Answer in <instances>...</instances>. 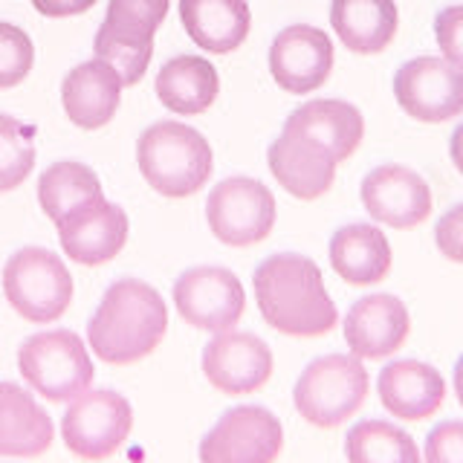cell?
Returning a JSON list of instances; mask_svg holds the SVG:
<instances>
[{
	"instance_id": "33",
	"label": "cell",
	"mask_w": 463,
	"mask_h": 463,
	"mask_svg": "<svg viewBox=\"0 0 463 463\" xmlns=\"http://www.w3.org/2000/svg\"><path fill=\"white\" fill-rule=\"evenodd\" d=\"M434 41L446 61L463 70V6H446L434 18Z\"/></svg>"
},
{
	"instance_id": "3",
	"label": "cell",
	"mask_w": 463,
	"mask_h": 463,
	"mask_svg": "<svg viewBox=\"0 0 463 463\" xmlns=\"http://www.w3.org/2000/svg\"><path fill=\"white\" fill-rule=\"evenodd\" d=\"M137 163L156 194L180 200L197 194L214 171L209 139L192 125L165 119L145 128L137 142Z\"/></svg>"
},
{
	"instance_id": "25",
	"label": "cell",
	"mask_w": 463,
	"mask_h": 463,
	"mask_svg": "<svg viewBox=\"0 0 463 463\" xmlns=\"http://www.w3.org/2000/svg\"><path fill=\"white\" fill-rule=\"evenodd\" d=\"M154 93L171 113L200 116L214 105L217 93H221V76L209 58L177 55L159 67Z\"/></svg>"
},
{
	"instance_id": "12",
	"label": "cell",
	"mask_w": 463,
	"mask_h": 463,
	"mask_svg": "<svg viewBox=\"0 0 463 463\" xmlns=\"http://www.w3.org/2000/svg\"><path fill=\"white\" fill-rule=\"evenodd\" d=\"M200 365L214 391L229 397H243L269 383L275 362L264 339L232 327L223 333H212L209 345L203 347Z\"/></svg>"
},
{
	"instance_id": "30",
	"label": "cell",
	"mask_w": 463,
	"mask_h": 463,
	"mask_svg": "<svg viewBox=\"0 0 463 463\" xmlns=\"http://www.w3.org/2000/svg\"><path fill=\"white\" fill-rule=\"evenodd\" d=\"M35 64V47L26 29L0 21V90L18 87Z\"/></svg>"
},
{
	"instance_id": "7",
	"label": "cell",
	"mask_w": 463,
	"mask_h": 463,
	"mask_svg": "<svg viewBox=\"0 0 463 463\" xmlns=\"http://www.w3.org/2000/svg\"><path fill=\"white\" fill-rule=\"evenodd\" d=\"M134 429V409L125 394L110 388H87L70 400L61 417V440L76 458L105 460L125 446Z\"/></svg>"
},
{
	"instance_id": "17",
	"label": "cell",
	"mask_w": 463,
	"mask_h": 463,
	"mask_svg": "<svg viewBox=\"0 0 463 463\" xmlns=\"http://www.w3.org/2000/svg\"><path fill=\"white\" fill-rule=\"evenodd\" d=\"M125 79L110 61L93 55L72 67L61 81V108L81 130L105 128L122 105Z\"/></svg>"
},
{
	"instance_id": "11",
	"label": "cell",
	"mask_w": 463,
	"mask_h": 463,
	"mask_svg": "<svg viewBox=\"0 0 463 463\" xmlns=\"http://www.w3.org/2000/svg\"><path fill=\"white\" fill-rule=\"evenodd\" d=\"M174 307L185 325L206 333H223L241 322L246 293L232 269L194 267L174 281Z\"/></svg>"
},
{
	"instance_id": "37",
	"label": "cell",
	"mask_w": 463,
	"mask_h": 463,
	"mask_svg": "<svg viewBox=\"0 0 463 463\" xmlns=\"http://www.w3.org/2000/svg\"><path fill=\"white\" fill-rule=\"evenodd\" d=\"M455 394H458V402H460V409H463V356L458 359V365H455Z\"/></svg>"
},
{
	"instance_id": "28",
	"label": "cell",
	"mask_w": 463,
	"mask_h": 463,
	"mask_svg": "<svg viewBox=\"0 0 463 463\" xmlns=\"http://www.w3.org/2000/svg\"><path fill=\"white\" fill-rule=\"evenodd\" d=\"M168 9L171 0H110L99 33L134 43H154L156 29L168 18Z\"/></svg>"
},
{
	"instance_id": "20",
	"label": "cell",
	"mask_w": 463,
	"mask_h": 463,
	"mask_svg": "<svg viewBox=\"0 0 463 463\" xmlns=\"http://www.w3.org/2000/svg\"><path fill=\"white\" fill-rule=\"evenodd\" d=\"M55 426L33 388L0 383V455L38 458L52 446Z\"/></svg>"
},
{
	"instance_id": "6",
	"label": "cell",
	"mask_w": 463,
	"mask_h": 463,
	"mask_svg": "<svg viewBox=\"0 0 463 463\" xmlns=\"http://www.w3.org/2000/svg\"><path fill=\"white\" fill-rule=\"evenodd\" d=\"M4 293L9 307L33 325L58 322L72 304V275L61 255L47 246H24L4 267Z\"/></svg>"
},
{
	"instance_id": "34",
	"label": "cell",
	"mask_w": 463,
	"mask_h": 463,
	"mask_svg": "<svg viewBox=\"0 0 463 463\" xmlns=\"http://www.w3.org/2000/svg\"><path fill=\"white\" fill-rule=\"evenodd\" d=\"M434 243H438L440 255L463 264V203L440 217L438 229H434Z\"/></svg>"
},
{
	"instance_id": "9",
	"label": "cell",
	"mask_w": 463,
	"mask_h": 463,
	"mask_svg": "<svg viewBox=\"0 0 463 463\" xmlns=\"http://www.w3.org/2000/svg\"><path fill=\"white\" fill-rule=\"evenodd\" d=\"M284 449V426L264 405L226 411L200 440L203 463H269Z\"/></svg>"
},
{
	"instance_id": "27",
	"label": "cell",
	"mask_w": 463,
	"mask_h": 463,
	"mask_svg": "<svg viewBox=\"0 0 463 463\" xmlns=\"http://www.w3.org/2000/svg\"><path fill=\"white\" fill-rule=\"evenodd\" d=\"M351 463H417L420 449L409 431L388 420H362L345 438Z\"/></svg>"
},
{
	"instance_id": "13",
	"label": "cell",
	"mask_w": 463,
	"mask_h": 463,
	"mask_svg": "<svg viewBox=\"0 0 463 463\" xmlns=\"http://www.w3.org/2000/svg\"><path fill=\"white\" fill-rule=\"evenodd\" d=\"M55 229L70 260L81 267H101L125 250L130 223L122 206L108 197H96L67 212Z\"/></svg>"
},
{
	"instance_id": "32",
	"label": "cell",
	"mask_w": 463,
	"mask_h": 463,
	"mask_svg": "<svg viewBox=\"0 0 463 463\" xmlns=\"http://www.w3.org/2000/svg\"><path fill=\"white\" fill-rule=\"evenodd\" d=\"M423 458L429 463H463V420H446L426 438Z\"/></svg>"
},
{
	"instance_id": "19",
	"label": "cell",
	"mask_w": 463,
	"mask_h": 463,
	"mask_svg": "<svg viewBox=\"0 0 463 463\" xmlns=\"http://www.w3.org/2000/svg\"><path fill=\"white\" fill-rule=\"evenodd\" d=\"M376 391H380L385 411L409 423L434 417L446 402V383L440 371L417 359H397L385 365L376 380Z\"/></svg>"
},
{
	"instance_id": "16",
	"label": "cell",
	"mask_w": 463,
	"mask_h": 463,
	"mask_svg": "<svg viewBox=\"0 0 463 463\" xmlns=\"http://www.w3.org/2000/svg\"><path fill=\"white\" fill-rule=\"evenodd\" d=\"M345 342L347 351L359 359H385L394 356L411 333V316L402 298L391 293L362 296L351 304L345 316Z\"/></svg>"
},
{
	"instance_id": "29",
	"label": "cell",
	"mask_w": 463,
	"mask_h": 463,
	"mask_svg": "<svg viewBox=\"0 0 463 463\" xmlns=\"http://www.w3.org/2000/svg\"><path fill=\"white\" fill-rule=\"evenodd\" d=\"M35 168V128L0 113V192H14Z\"/></svg>"
},
{
	"instance_id": "4",
	"label": "cell",
	"mask_w": 463,
	"mask_h": 463,
	"mask_svg": "<svg viewBox=\"0 0 463 463\" xmlns=\"http://www.w3.org/2000/svg\"><path fill=\"white\" fill-rule=\"evenodd\" d=\"M371 376L354 354H327L301 371L293 388L296 411L316 429H336L368 400Z\"/></svg>"
},
{
	"instance_id": "24",
	"label": "cell",
	"mask_w": 463,
	"mask_h": 463,
	"mask_svg": "<svg viewBox=\"0 0 463 463\" xmlns=\"http://www.w3.org/2000/svg\"><path fill=\"white\" fill-rule=\"evenodd\" d=\"M330 26L351 52L376 55L397 38L400 9L394 0H333Z\"/></svg>"
},
{
	"instance_id": "2",
	"label": "cell",
	"mask_w": 463,
	"mask_h": 463,
	"mask_svg": "<svg viewBox=\"0 0 463 463\" xmlns=\"http://www.w3.org/2000/svg\"><path fill=\"white\" fill-rule=\"evenodd\" d=\"M168 333L159 289L139 279L113 281L87 322V347L108 365H134L151 356Z\"/></svg>"
},
{
	"instance_id": "8",
	"label": "cell",
	"mask_w": 463,
	"mask_h": 463,
	"mask_svg": "<svg viewBox=\"0 0 463 463\" xmlns=\"http://www.w3.org/2000/svg\"><path fill=\"white\" fill-rule=\"evenodd\" d=\"M275 194L269 185L252 177H226L206 200V223L212 235L226 246H255L275 226Z\"/></svg>"
},
{
	"instance_id": "26",
	"label": "cell",
	"mask_w": 463,
	"mask_h": 463,
	"mask_svg": "<svg viewBox=\"0 0 463 463\" xmlns=\"http://www.w3.org/2000/svg\"><path fill=\"white\" fill-rule=\"evenodd\" d=\"M96 197H105L99 174L79 159H58L38 177V203L52 223Z\"/></svg>"
},
{
	"instance_id": "10",
	"label": "cell",
	"mask_w": 463,
	"mask_h": 463,
	"mask_svg": "<svg viewBox=\"0 0 463 463\" xmlns=\"http://www.w3.org/2000/svg\"><path fill=\"white\" fill-rule=\"evenodd\" d=\"M394 96L417 122H449L463 113V70L443 55L411 58L394 72Z\"/></svg>"
},
{
	"instance_id": "35",
	"label": "cell",
	"mask_w": 463,
	"mask_h": 463,
	"mask_svg": "<svg viewBox=\"0 0 463 463\" xmlns=\"http://www.w3.org/2000/svg\"><path fill=\"white\" fill-rule=\"evenodd\" d=\"M33 6L43 18H72L96 6V0H33Z\"/></svg>"
},
{
	"instance_id": "5",
	"label": "cell",
	"mask_w": 463,
	"mask_h": 463,
	"mask_svg": "<svg viewBox=\"0 0 463 463\" xmlns=\"http://www.w3.org/2000/svg\"><path fill=\"white\" fill-rule=\"evenodd\" d=\"M18 371L38 397L70 402L93 388L90 347L72 330H43L18 347Z\"/></svg>"
},
{
	"instance_id": "18",
	"label": "cell",
	"mask_w": 463,
	"mask_h": 463,
	"mask_svg": "<svg viewBox=\"0 0 463 463\" xmlns=\"http://www.w3.org/2000/svg\"><path fill=\"white\" fill-rule=\"evenodd\" d=\"M267 165L287 194L298 200H318L330 192L339 163L318 142L296 130H281V137L267 148Z\"/></svg>"
},
{
	"instance_id": "36",
	"label": "cell",
	"mask_w": 463,
	"mask_h": 463,
	"mask_svg": "<svg viewBox=\"0 0 463 463\" xmlns=\"http://www.w3.org/2000/svg\"><path fill=\"white\" fill-rule=\"evenodd\" d=\"M449 154H452V163H455V168L463 174V122L455 128L452 139H449Z\"/></svg>"
},
{
	"instance_id": "22",
	"label": "cell",
	"mask_w": 463,
	"mask_h": 463,
	"mask_svg": "<svg viewBox=\"0 0 463 463\" xmlns=\"http://www.w3.org/2000/svg\"><path fill=\"white\" fill-rule=\"evenodd\" d=\"M185 35L212 55L235 52L252 29V9L246 0H180Z\"/></svg>"
},
{
	"instance_id": "21",
	"label": "cell",
	"mask_w": 463,
	"mask_h": 463,
	"mask_svg": "<svg viewBox=\"0 0 463 463\" xmlns=\"http://www.w3.org/2000/svg\"><path fill=\"white\" fill-rule=\"evenodd\" d=\"M284 130H296V134L318 142L336 163H345L365 137V119L351 101L313 99L287 116Z\"/></svg>"
},
{
	"instance_id": "31",
	"label": "cell",
	"mask_w": 463,
	"mask_h": 463,
	"mask_svg": "<svg viewBox=\"0 0 463 463\" xmlns=\"http://www.w3.org/2000/svg\"><path fill=\"white\" fill-rule=\"evenodd\" d=\"M93 52L119 70V76L125 79V87H134V84H139V79L145 76V70L151 64L154 43H134V41H122V38H110L105 33H96Z\"/></svg>"
},
{
	"instance_id": "15",
	"label": "cell",
	"mask_w": 463,
	"mask_h": 463,
	"mask_svg": "<svg viewBox=\"0 0 463 463\" xmlns=\"http://www.w3.org/2000/svg\"><path fill=\"white\" fill-rule=\"evenodd\" d=\"M365 212L376 223L411 229L431 214V188L417 171L405 165H376L359 185Z\"/></svg>"
},
{
	"instance_id": "1",
	"label": "cell",
	"mask_w": 463,
	"mask_h": 463,
	"mask_svg": "<svg viewBox=\"0 0 463 463\" xmlns=\"http://www.w3.org/2000/svg\"><path fill=\"white\" fill-rule=\"evenodd\" d=\"M252 287L264 322L284 336L316 339L339 322V310L325 287L322 269L304 255L279 252L260 260Z\"/></svg>"
},
{
	"instance_id": "23",
	"label": "cell",
	"mask_w": 463,
	"mask_h": 463,
	"mask_svg": "<svg viewBox=\"0 0 463 463\" xmlns=\"http://www.w3.org/2000/svg\"><path fill=\"white\" fill-rule=\"evenodd\" d=\"M394 255L380 226L351 223L330 238V267L354 287H371L388 279Z\"/></svg>"
},
{
	"instance_id": "14",
	"label": "cell",
	"mask_w": 463,
	"mask_h": 463,
	"mask_svg": "<svg viewBox=\"0 0 463 463\" xmlns=\"http://www.w3.org/2000/svg\"><path fill=\"white\" fill-rule=\"evenodd\" d=\"M333 41L325 29L310 24H293L272 38L269 76L284 93H313L333 72Z\"/></svg>"
}]
</instances>
